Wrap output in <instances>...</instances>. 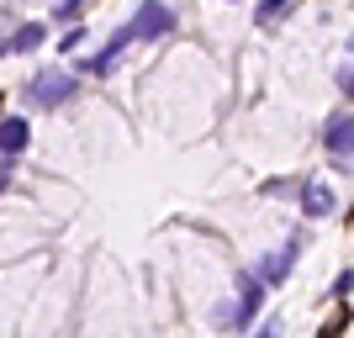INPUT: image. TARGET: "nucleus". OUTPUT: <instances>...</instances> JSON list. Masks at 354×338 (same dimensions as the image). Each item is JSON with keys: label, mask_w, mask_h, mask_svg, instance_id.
I'll use <instances>...</instances> for the list:
<instances>
[{"label": "nucleus", "mask_w": 354, "mask_h": 338, "mask_svg": "<svg viewBox=\"0 0 354 338\" xmlns=\"http://www.w3.org/2000/svg\"><path fill=\"white\" fill-rule=\"evenodd\" d=\"M296 212H301V222H328L333 212H339V196H333V185L317 175L301 180V191H296Z\"/></svg>", "instance_id": "obj_8"}, {"label": "nucleus", "mask_w": 354, "mask_h": 338, "mask_svg": "<svg viewBox=\"0 0 354 338\" xmlns=\"http://www.w3.org/2000/svg\"><path fill=\"white\" fill-rule=\"evenodd\" d=\"M85 37H90V32L80 27V21H69V27H59V37H53V48H59V59H74V53L85 48Z\"/></svg>", "instance_id": "obj_11"}, {"label": "nucleus", "mask_w": 354, "mask_h": 338, "mask_svg": "<svg viewBox=\"0 0 354 338\" xmlns=\"http://www.w3.org/2000/svg\"><path fill=\"white\" fill-rule=\"evenodd\" d=\"M80 90H85V74L74 69V64L37 69L27 85H21V106H27V111H64V106L80 101Z\"/></svg>", "instance_id": "obj_1"}, {"label": "nucleus", "mask_w": 354, "mask_h": 338, "mask_svg": "<svg viewBox=\"0 0 354 338\" xmlns=\"http://www.w3.org/2000/svg\"><path fill=\"white\" fill-rule=\"evenodd\" d=\"M333 85H339V95H344V101L354 106V53H349V64H344V69L333 74Z\"/></svg>", "instance_id": "obj_15"}, {"label": "nucleus", "mask_w": 354, "mask_h": 338, "mask_svg": "<svg viewBox=\"0 0 354 338\" xmlns=\"http://www.w3.org/2000/svg\"><path fill=\"white\" fill-rule=\"evenodd\" d=\"M138 32V43H164V37H175L180 32V11L169 0H138V11L127 16Z\"/></svg>", "instance_id": "obj_5"}, {"label": "nucleus", "mask_w": 354, "mask_h": 338, "mask_svg": "<svg viewBox=\"0 0 354 338\" xmlns=\"http://www.w3.org/2000/svg\"><path fill=\"white\" fill-rule=\"evenodd\" d=\"M296 6H301V0H259V6H254V27H259V32L281 27L286 16L296 11Z\"/></svg>", "instance_id": "obj_10"}, {"label": "nucleus", "mask_w": 354, "mask_h": 338, "mask_svg": "<svg viewBox=\"0 0 354 338\" xmlns=\"http://www.w3.org/2000/svg\"><path fill=\"white\" fill-rule=\"evenodd\" d=\"M138 43V32H133V21H122V27H111V37H106L90 59H74V69L85 74V79H111L117 74V64H122V53Z\"/></svg>", "instance_id": "obj_3"}, {"label": "nucleus", "mask_w": 354, "mask_h": 338, "mask_svg": "<svg viewBox=\"0 0 354 338\" xmlns=\"http://www.w3.org/2000/svg\"><path fill=\"white\" fill-rule=\"evenodd\" d=\"M301 243H307V227H296L281 249H270V254H259V259H254V265H259V275H265L275 291H281L286 280H291V270L301 265Z\"/></svg>", "instance_id": "obj_7"}, {"label": "nucleus", "mask_w": 354, "mask_h": 338, "mask_svg": "<svg viewBox=\"0 0 354 338\" xmlns=\"http://www.w3.org/2000/svg\"><path fill=\"white\" fill-rule=\"evenodd\" d=\"M349 291H354V265H344L339 275H333V285H328V296H333V301H349Z\"/></svg>", "instance_id": "obj_14"}, {"label": "nucleus", "mask_w": 354, "mask_h": 338, "mask_svg": "<svg viewBox=\"0 0 354 338\" xmlns=\"http://www.w3.org/2000/svg\"><path fill=\"white\" fill-rule=\"evenodd\" d=\"M27 148H32V117H27V106H21V111H11V117L0 122V185L6 191H16V164H21Z\"/></svg>", "instance_id": "obj_2"}, {"label": "nucleus", "mask_w": 354, "mask_h": 338, "mask_svg": "<svg viewBox=\"0 0 354 338\" xmlns=\"http://www.w3.org/2000/svg\"><path fill=\"white\" fill-rule=\"evenodd\" d=\"M227 6H238V0H227Z\"/></svg>", "instance_id": "obj_17"}, {"label": "nucleus", "mask_w": 354, "mask_h": 338, "mask_svg": "<svg viewBox=\"0 0 354 338\" xmlns=\"http://www.w3.org/2000/svg\"><path fill=\"white\" fill-rule=\"evenodd\" d=\"M317 143L333 159V169H354V111H333V117L317 127Z\"/></svg>", "instance_id": "obj_6"}, {"label": "nucleus", "mask_w": 354, "mask_h": 338, "mask_svg": "<svg viewBox=\"0 0 354 338\" xmlns=\"http://www.w3.org/2000/svg\"><path fill=\"white\" fill-rule=\"evenodd\" d=\"M233 291H238V312H243V333H249V328H259L265 301H270V291H275V285L259 275V265H238V270H233Z\"/></svg>", "instance_id": "obj_4"}, {"label": "nucleus", "mask_w": 354, "mask_h": 338, "mask_svg": "<svg viewBox=\"0 0 354 338\" xmlns=\"http://www.w3.org/2000/svg\"><path fill=\"white\" fill-rule=\"evenodd\" d=\"M275 333H286V317H281V312H270V317H259V338H275Z\"/></svg>", "instance_id": "obj_16"}, {"label": "nucleus", "mask_w": 354, "mask_h": 338, "mask_svg": "<svg viewBox=\"0 0 354 338\" xmlns=\"http://www.w3.org/2000/svg\"><path fill=\"white\" fill-rule=\"evenodd\" d=\"M80 16H85V0H53L48 21H53V27H69V21H80Z\"/></svg>", "instance_id": "obj_13"}, {"label": "nucleus", "mask_w": 354, "mask_h": 338, "mask_svg": "<svg viewBox=\"0 0 354 338\" xmlns=\"http://www.w3.org/2000/svg\"><path fill=\"white\" fill-rule=\"evenodd\" d=\"M48 32H53V21H16V27L6 32V59H27V53H37V48L48 43Z\"/></svg>", "instance_id": "obj_9"}, {"label": "nucleus", "mask_w": 354, "mask_h": 338, "mask_svg": "<svg viewBox=\"0 0 354 338\" xmlns=\"http://www.w3.org/2000/svg\"><path fill=\"white\" fill-rule=\"evenodd\" d=\"M301 180H307V175H301ZM301 180L270 175V180H259V196H275V201H281V196H291V201H296V191H301Z\"/></svg>", "instance_id": "obj_12"}]
</instances>
